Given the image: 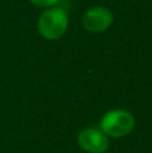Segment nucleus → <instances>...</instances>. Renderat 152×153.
<instances>
[{"mask_svg":"<svg viewBox=\"0 0 152 153\" xmlns=\"http://www.w3.org/2000/svg\"><path fill=\"white\" fill-rule=\"evenodd\" d=\"M69 28V15L63 8H46L38 19V31L46 40H57L66 34Z\"/></svg>","mask_w":152,"mask_h":153,"instance_id":"obj_1","label":"nucleus"},{"mask_svg":"<svg viewBox=\"0 0 152 153\" xmlns=\"http://www.w3.org/2000/svg\"><path fill=\"white\" fill-rule=\"evenodd\" d=\"M30 3H32L34 5L37 7H40V8H50V7H55L58 5V3L61 0H28Z\"/></svg>","mask_w":152,"mask_h":153,"instance_id":"obj_5","label":"nucleus"},{"mask_svg":"<svg viewBox=\"0 0 152 153\" xmlns=\"http://www.w3.org/2000/svg\"><path fill=\"white\" fill-rule=\"evenodd\" d=\"M77 143L88 153H104L109 149V137L98 128H85L77 136Z\"/></svg>","mask_w":152,"mask_h":153,"instance_id":"obj_4","label":"nucleus"},{"mask_svg":"<svg viewBox=\"0 0 152 153\" xmlns=\"http://www.w3.org/2000/svg\"><path fill=\"white\" fill-rule=\"evenodd\" d=\"M104 153H108V152H104Z\"/></svg>","mask_w":152,"mask_h":153,"instance_id":"obj_6","label":"nucleus"},{"mask_svg":"<svg viewBox=\"0 0 152 153\" xmlns=\"http://www.w3.org/2000/svg\"><path fill=\"white\" fill-rule=\"evenodd\" d=\"M135 128V117L125 109H112L102 116L100 129L113 138H121L132 133Z\"/></svg>","mask_w":152,"mask_h":153,"instance_id":"obj_2","label":"nucleus"},{"mask_svg":"<svg viewBox=\"0 0 152 153\" xmlns=\"http://www.w3.org/2000/svg\"><path fill=\"white\" fill-rule=\"evenodd\" d=\"M113 23V12L104 5H93L83 12L82 26L86 31L100 34L105 32Z\"/></svg>","mask_w":152,"mask_h":153,"instance_id":"obj_3","label":"nucleus"}]
</instances>
